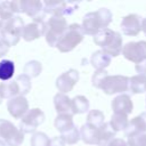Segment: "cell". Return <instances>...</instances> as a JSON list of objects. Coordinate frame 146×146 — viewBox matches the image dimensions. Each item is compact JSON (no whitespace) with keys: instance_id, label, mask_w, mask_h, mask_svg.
<instances>
[{"instance_id":"obj_1","label":"cell","mask_w":146,"mask_h":146,"mask_svg":"<svg viewBox=\"0 0 146 146\" xmlns=\"http://www.w3.org/2000/svg\"><path fill=\"white\" fill-rule=\"evenodd\" d=\"M91 83L95 88L100 89L106 95L124 94L129 89V78L125 75H110L106 70H97L92 78Z\"/></svg>"},{"instance_id":"obj_2","label":"cell","mask_w":146,"mask_h":146,"mask_svg":"<svg viewBox=\"0 0 146 146\" xmlns=\"http://www.w3.org/2000/svg\"><path fill=\"white\" fill-rule=\"evenodd\" d=\"M112 11L107 8H99L95 11L87 13L82 19L81 29L84 34L96 35L100 30L106 29L112 22Z\"/></svg>"},{"instance_id":"obj_3","label":"cell","mask_w":146,"mask_h":146,"mask_svg":"<svg viewBox=\"0 0 146 146\" xmlns=\"http://www.w3.org/2000/svg\"><path fill=\"white\" fill-rule=\"evenodd\" d=\"M94 42L111 58L119 56L123 47L121 34L108 27L100 30L96 35H94Z\"/></svg>"},{"instance_id":"obj_4","label":"cell","mask_w":146,"mask_h":146,"mask_svg":"<svg viewBox=\"0 0 146 146\" xmlns=\"http://www.w3.org/2000/svg\"><path fill=\"white\" fill-rule=\"evenodd\" d=\"M84 39V33L81 29V25L78 23L70 24L57 42L56 48L60 52H70L72 51L78 44H80Z\"/></svg>"},{"instance_id":"obj_5","label":"cell","mask_w":146,"mask_h":146,"mask_svg":"<svg viewBox=\"0 0 146 146\" xmlns=\"http://www.w3.org/2000/svg\"><path fill=\"white\" fill-rule=\"evenodd\" d=\"M68 24L64 17L60 16H50V18L46 22V32L44 38L47 43L50 47H56L57 42L66 31Z\"/></svg>"},{"instance_id":"obj_6","label":"cell","mask_w":146,"mask_h":146,"mask_svg":"<svg viewBox=\"0 0 146 146\" xmlns=\"http://www.w3.org/2000/svg\"><path fill=\"white\" fill-rule=\"evenodd\" d=\"M24 27V21L21 16L14 15L10 19H8L3 27H2V36L1 40H3L8 47L10 48L11 46H16L18 41L21 40L22 35V30Z\"/></svg>"},{"instance_id":"obj_7","label":"cell","mask_w":146,"mask_h":146,"mask_svg":"<svg viewBox=\"0 0 146 146\" xmlns=\"http://www.w3.org/2000/svg\"><path fill=\"white\" fill-rule=\"evenodd\" d=\"M0 139L7 146H21L24 141V133L10 121L0 119Z\"/></svg>"},{"instance_id":"obj_8","label":"cell","mask_w":146,"mask_h":146,"mask_svg":"<svg viewBox=\"0 0 146 146\" xmlns=\"http://www.w3.org/2000/svg\"><path fill=\"white\" fill-rule=\"evenodd\" d=\"M44 113L40 108L29 110L22 117L19 122V130L23 133H34L36 128L44 122Z\"/></svg>"},{"instance_id":"obj_9","label":"cell","mask_w":146,"mask_h":146,"mask_svg":"<svg viewBox=\"0 0 146 146\" xmlns=\"http://www.w3.org/2000/svg\"><path fill=\"white\" fill-rule=\"evenodd\" d=\"M43 3V13L51 16H70L72 15L78 8L79 2L72 1H44Z\"/></svg>"},{"instance_id":"obj_10","label":"cell","mask_w":146,"mask_h":146,"mask_svg":"<svg viewBox=\"0 0 146 146\" xmlns=\"http://www.w3.org/2000/svg\"><path fill=\"white\" fill-rule=\"evenodd\" d=\"M122 55L129 62L139 64L146 60V41H131L122 47Z\"/></svg>"},{"instance_id":"obj_11","label":"cell","mask_w":146,"mask_h":146,"mask_svg":"<svg viewBox=\"0 0 146 146\" xmlns=\"http://www.w3.org/2000/svg\"><path fill=\"white\" fill-rule=\"evenodd\" d=\"M79 78H80L79 72L74 68H70L68 71L62 73L56 79V88L60 94L66 95L67 92L72 91V89L79 81Z\"/></svg>"},{"instance_id":"obj_12","label":"cell","mask_w":146,"mask_h":146,"mask_svg":"<svg viewBox=\"0 0 146 146\" xmlns=\"http://www.w3.org/2000/svg\"><path fill=\"white\" fill-rule=\"evenodd\" d=\"M21 13L32 17L33 21H44L46 14L43 13V3L39 0H19Z\"/></svg>"},{"instance_id":"obj_13","label":"cell","mask_w":146,"mask_h":146,"mask_svg":"<svg viewBox=\"0 0 146 146\" xmlns=\"http://www.w3.org/2000/svg\"><path fill=\"white\" fill-rule=\"evenodd\" d=\"M141 17L137 14H129L122 18L121 30L128 36H136L141 31Z\"/></svg>"},{"instance_id":"obj_14","label":"cell","mask_w":146,"mask_h":146,"mask_svg":"<svg viewBox=\"0 0 146 146\" xmlns=\"http://www.w3.org/2000/svg\"><path fill=\"white\" fill-rule=\"evenodd\" d=\"M44 32H46V21H33L32 23L24 25L21 38L30 42L44 35Z\"/></svg>"},{"instance_id":"obj_15","label":"cell","mask_w":146,"mask_h":146,"mask_svg":"<svg viewBox=\"0 0 146 146\" xmlns=\"http://www.w3.org/2000/svg\"><path fill=\"white\" fill-rule=\"evenodd\" d=\"M7 110L14 119H21L29 111V102L24 96H16L7 102Z\"/></svg>"},{"instance_id":"obj_16","label":"cell","mask_w":146,"mask_h":146,"mask_svg":"<svg viewBox=\"0 0 146 146\" xmlns=\"http://www.w3.org/2000/svg\"><path fill=\"white\" fill-rule=\"evenodd\" d=\"M112 110L115 114H124L129 115L133 110V104L129 95L127 94H120L112 100Z\"/></svg>"},{"instance_id":"obj_17","label":"cell","mask_w":146,"mask_h":146,"mask_svg":"<svg viewBox=\"0 0 146 146\" xmlns=\"http://www.w3.org/2000/svg\"><path fill=\"white\" fill-rule=\"evenodd\" d=\"M80 139H82L86 144L89 145H98L100 143V127L95 128L88 123H84L80 130Z\"/></svg>"},{"instance_id":"obj_18","label":"cell","mask_w":146,"mask_h":146,"mask_svg":"<svg viewBox=\"0 0 146 146\" xmlns=\"http://www.w3.org/2000/svg\"><path fill=\"white\" fill-rule=\"evenodd\" d=\"M132 133H146V112L140 113L138 116L131 119L124 130L125 137Z\"/></svg>"},{"instance_id":"obj_19","label":"cell","mask_w":146,"mask_h":146,"mask_svg":"<svg viewBox=\"0 0 146 146\" xmlns=\"http://www.w3.org/2000/svg\"><path fill=\"white\" fill-rule=\"evenodd\" d=\"M54 106L58 114H71V98L64 94H56L54 96Z\"/></svg>"},{"instance_id":"obj_20","label":"cell","mask_w":146,"mask_h":146,"mask_svg":"<svg viewBox=\"0 0 146 146\" xmlns=\"http://www.w3.org/2000/svg\"><path fill=\"white\" fill-rule=\"evenodd\" d=\"M90 104L86 96L78 95L71 99V114H82L89 111Z\"/></svg>"},{"instance_id":"obj_21","label":"cell","mask_w":146,"mask_h":146,"mask_svg":"<svg viewBox=\"0 0 146 146\" xmlns=\"http://www.w3.org/2000/svg\"><path fill=\"white\" fill-rule=\"evenodd\" d=\"M112 58L102 50L95 51L90 57V64L97 70H105L111 64Z\"/></svg>"},{"instance_id":"obj_22","label":"cell","mask_w":146,"mask_h":146,"mask_svg":"<svg viewBox=\"0 0 146 146\" xmlns=\"http://www.w3.org/2000/svg\"><path fill=\"white\" fill-rule=\"evenodd\" d=\"M129 89L132 94L146 92V75L137 74L129 78Z\"/></svg>"},{"instance_id":"obj_23","label":"cell","mask_w":146,"mask_h":146,"mask_svg":"<svg viewBox=\"0 0 146 146\" xmlns=\"http://www.w3.org/2000/svg\"><path fill=\"white\" fill-rule=\"evenodd\" d=\"M54 125L60 133H63L64 131L74 127L73 115L72 114H58L54 121Z\"/></svg>"},{"instance_id":"obj_24","label":"cell","mask_w":146,"mask_h":146,"mask_svg":"<svg viewBox=\"0 0 146 146\" xmlns=\"http://www.w3.org/2000/svg\"><path fill=\"white\" fill-rule=\"evenodd\" d=\"M0 95L6 99H10L13 97L19 96V91H18V87L15 82V80H9L6 82H1L0 83Z\"/></svg>"},{"instance_id":"obj_25","label":"cell","mask_w":146,"mask_h":146,"mask_svg":"<svg viewBox=\"0 0 146 146\" xmlns=\"http://www.w3.org/2000/svg\"><path fill=\"white\" fill-rule=\"evenodd\" d=\"M110 125L113 129V131L116 133L117 131H124L125 128L128 127V115L124 114H115L113 113L111 120H110Z\"/></svg>"},{"instance_id":"obj_26","label":"cell","mask_w":146,"mask_h":146,"mask_svg":"<svg viewBox=\"0 0 146 146\" xmlns=\"http://www.w3.org/2000/svg\"><path fill=\"white\" fill-rule=\"evenodd\" d=\"M15 73V64L9 59H3L0 62V81H9Z\"/></svg>"},{"instance_id":"obj_27","label":"cell","mask_w":146,"mask_h":146,"mask_svg":"<svg viewBox=\"0 0 146 146\" xmlns=\"http://www.w3.org/2000/svg\"><path fill=\"white\" fill-rule=\"evenodd\" d=\"M41 71H42V65H41L40 62H38V60H30V62H27L24 65L23 74H25L26 76H29L31 79V78L39 76Z\"/></svg>"},{"instance_id":"obj_28","label":"cell","mask_w":146,"mask_h":146,"mask_svg":"<svg viewBox=\"0 0 146 146\" xmlns=\"http://www.w3.org/2000/svg\"><path fill=\"white\" fill-rule=\"evenodd\" d=\"M87 123L95 127V128H99L105 123V116L104 113L100 112L99 110H91L89 111L88 115H87Z\"/></svg>"},{"instance_id":"obj_29","label":"cell","mask_w":146,"mask_h":146,"mask_svg":"<svg viewBox=\"0 0 146 146\" xmlns=\"http://www.w3.org/2000/svg\"><path fill=\"white\" fill-rule=\"evenodd\" d=\"M15 82L18 87L19 96L25 97V95L29 94L31 90V79L29 76H26L25 74H19L15 78Z\"/></svg>"},{"instance_id":"obj_30","label":"cell","mask_w":146,"mask_h":146,"mask_svg":"<svg viewBox=\"0 0 146 146\" xmlns=\"http://www.w3.org/2000/svg\"><path fill=\"white\" fill-rule=\"evenodd\" d=\"M60 137H62V139L64 140L65 144L73 145V144H76L80 140V132H79V129L74 125L73 128L64 131L60 135Z\"/></svg>"},{"instance_id":"obj_31","label":"cell","mask_w":146,"mask_h":146,"mask_svg":"<svg viewBox=\"0 0 146 146\" xmlns=\"http://www.w3.org/2000/svg\"><path fill=\"white\" fill-rule=\"evenodd\" d=\"M114 137H115V132L111 128L110 123L108 122H105L100 127V143H99V146H105Z\"/></svg>"},{"instance_id":"obj_32","label":"cell","mask_w":146,"mask_h":146,"mask_svg":"<svg viewBox=\"0 0 146 146\" xmlns=\"http://www.w3.org/2000/svg\"><path fill=\"white\" fill-rule=\"evenodd\" d=\"M50 138L41 131H35L31 137V146H49Z\"/></svg>"},{"instance_id":"obj_33","label":"cell","mask_w":146,"mask_h":146,"mask_svg":"<svg viewBox=\"0 0 146 146\" xmlns=\"http://www.w3.org/2000/svg\"><path fill=\"white\" fill-rule=\"evenodd\" d=\"M127 138V146H146V133H132Z\"/></svg>"},{"instance_id":"obj_34","label":"cell","mask_w":146,"mask_h":146,"mask_svg":"<svg viewBox=\"0 0 146 146\" xmlns=\"http://www.w3.org/2000/svg\"><path fill=\"white\" fill-rule=\"evenodd\" d=\"M14 16V13L11 10L10 1H0V17L3 19V22H7Z\"/></svg>"},{"instance_id":"obj_35","label":"cell","mask_w":146,"mask_h":146,"mask_svg":"<svg viewBox=\"0 0 146 146\" xmlns=\"http://www.w3.org/2000/svg\"><path fill=\"white\" fill-rule=\"evenodd\" d=\"M105 146H127V141L122 138H112Z\"/></svg>"},{"instance_id":"obj_36","label":"cell","mask_w":146,"mask_h":146,"mask_svg":"<svg viewBox=\"0 0 146 146\" xmlns=\"http://www.w3.org/2000/svg\"><path fill=\"white\" fill-rule=\"evenodd\" d=\"M65 145L66 144L64 143L60 136H55L54 138L50 139V143H49V146H65Z\"/></svg>"},{"instance_id":"obj_37","label":"cell","mask_w":146,"mask_h":146,"mask_svg":"<svg viewBox=\"0 0 146 146\" xmlns=\"http://www.w3.org/2000/svg\"><path fill=\"white\" fill-rule=\"evenodd\" d=\"M135 70L138 74H141V75H146V60L139 63V64H136L135 65Z\"/></svg>"},{"instance_id":"obj_38","label":"cell","mask_w":146,"mask_h":146,"mask_svg":"<svg viewBox=\"0 0 146 146\" xmlns=\"http://www.w3.org/2000/svg\"><path fill=\"white\" fill-rule=\"evenodd\" d=\"M8 50H9L8 44H7L3 40H1V39H0V58H1V57H3V56L8 52Z\"/></svg>"},{"instance_id":"obj_39","label":"cell","mask_w":146,"mask_h":146,"mask_svg":"<svg viewBox=\"0 0 146 146\" xmlns=\"http://www.w3.org/2000/svg\"><path fill=\"white\" fill-rule=\"evenodd\" d=\"M141 31L146 35V18H143L141 19Z\"/></svg>"},{"instance_id":"obj_40","label":"cell","mask_w":146,"mask_h":146,"mask_svg":"<svg viewBox=\"0 0 146 146\" xmlns=\"http://www.w3.org/2000/svg\"><path fill=\"white\" fill-rule=\"evenodd\" d=\"M5 23H6V22H3V19H2L1 17H0V31H2V27H3Z\"/></svg>"},{"instance_id":"obj_41","label":"cell","mask_w":146,"mask_h":146,"mask_svg":"<svg viewBox=\"0 0 146 146\" xmlns=\"http://www.w3.org/2000/svg\"><path fill=\"white\" fill-rule=\"evenodd\" d=\"M0 146H7V144H6L3 140H1V139H0Z\"/></svg>"},{"instance_id":"obj_42","label":"cell","mask_w":146,"mask_h":146,"mask_svg":"<svg viewBox=\"0 0 146 146\" xmlns=\"http://www.w3.org/2000/svg\"><path fill=\"white\" fill-rule=\"evenodd\" d=\"M1 36H2V31H0V39H1Z\"/></svg>"},{"instance_id":"obj_43","label":"cell","mask_w":146,"mask_h":146,"mask_svg":"<svg viewBox=\"0 0 146 146\" xmlns=\"http://www.w3.org/2000/svg\"><path fill=\"white\" fill-rule=\"evenodd\" d=\"M1 102H2V97H1V95H0V104H1Z\"/></svg>"}]
</instances>
